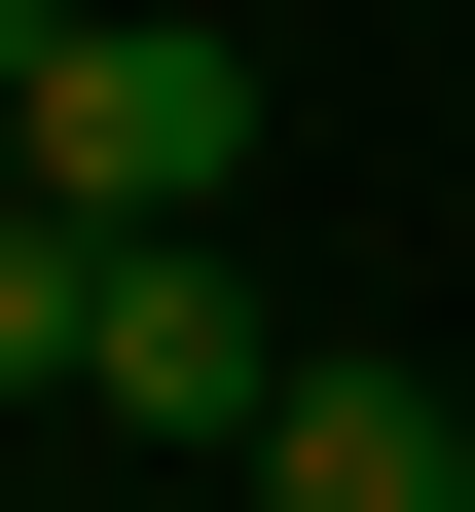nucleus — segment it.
<instances>
[{
	"label": "nucleus",
	"mask_w": 475,
	"mask_h": 512,
	"mask_svg": "<svg viewBox=\"0 0 475 512\" xmlns=\"http://www.w3.org/2000/svg\"><path fill=\"white\" fill-rule=\"evenodd\" d=\"M0 74H37V183L74 220H220L256 183V37H183V0H0Z\"/></svg>",
	"instance_id": "nucleus-1"
},
{
	"label": "nucleus",
	"mask_w": 475,
	"mask_h": 512,
	"mask_svg": "<svg viewBox=\"0 0 475 512\" xmlns=\"http://www.w3.org/2000/svg\"><path fill=\"white\" fill-rule=\"evenodd\" d=\"M74 403H110V439H183V476L293 403V330H256V256H220V220H110V366H74Z\"/></svg>",
	"instance_id": "nucleus-2"
},
{
	"label": "nucleus",
	"mask_w": 475,
	"mask_h": 512,
	"mask_svg": "<svg viewBox=\"0 0 475 512\" xmlns=\"http://www.w3.org/2000/svg\"><path fill=\"white\" fill-rule=\"evenodd\" d=\"M220 476H256V512H475V403H439V366H293Z\"/></svg>",
	"instance_id": "nucleus-3"
},
{
	"label": "nucleus",
	"mask_w": 475,
	"mask_h": 512,
	"mask_svg": "<svg viewBox=\"0 0 475 512\" xmlns=\"http://www.w3.org/2000/svg\"><path fill=\"white\" fill-rule=\"evenodd\" d=\"M74 366H110V220H74V183H0V403H74Z\"/></svg>",
	"instance_id": "nucleus-4"
},
{
	"label": "nucleus",
	"mask_w": 475,
	"mask_h": 512,
	"mask_svg": "<svg viewBox=\"0 0 475 512\" xmlns=\"http://www.w3.org/2000/svg\"><path fill=\"white\" fill-rule=\"evenodd\" d=\"M0 183H37V74H0Z\"/></svg>",
	"instance_id": "nucleus-5"
}]
</instances>
